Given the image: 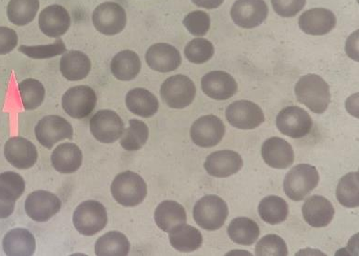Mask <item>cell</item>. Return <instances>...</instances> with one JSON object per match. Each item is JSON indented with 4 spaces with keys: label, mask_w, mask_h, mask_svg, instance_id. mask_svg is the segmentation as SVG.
<instances>
[{
    "label": "cell",
    "mask_w": 359,
    "mask_h": 256,
    "mask_svg": "<svg viewBox=\"0 0 359 256\" xmlns=\"http://www.w3.org/2000/svg\"><path fill=\"white\" fill-rule=\"evenodd\" d=\"M298 101L308 106L314 113L323 114L331 103L328 83L317 74L302 76L295 85Z\"/></svg>",
    "instance_id": "cell-1"
},
{
    "label": "cell",
    "mask_w": 359,
    "mask_h": 256,
    "mask_svg": "<svg viewBox=\"0 0 359 256\" xmlns=\"http://www.w3.org/2000/svg\"><path fill=\"white\" fill-rule=\"evenodd\" d=\"M111 189L116 202L126 207L140 205L147 194L146 181L133 171H124L117 175Z\"/></svg>",
    "instance_id": "cell-2"
},
{
    "label": "cell",
    "mask_w": 359,
    "mask_h": 256,
    "mask_svg": "<svg viewBox=\"0 0 359 256\" xmlns=\"http://www.w3.org/2000/svg\"><path fill=\"white\" fill-rule=\"evenodd\" d=\"M194 220L202 229L218 231L224 225L229 215L227 204L218 195H205L194 207Z\"/></svg>",
    "instance_id": "cell-3"
},
{
    "label": "cell",
    "mask_w": 359,
    "mask_h": 256,
    "mask_svg": "<svg viewBox=\"0 0 359 256\" xmlns=\"http://www.w3.org/2000/svg\"><path fill=\"white\" fill-rule=\"evenodd\" d=\"M318 181L320 175L314 166L300 164L286 174L283 190L291 200L299 202L313 191Z\"/></svg>",
    "instance_id": "cell-4"
},
{
    "label": "cell",
    "mask_w": 359,
    "mask_h": 256,
    "mask_svg": "<svg viewBox=\"0 0 359 256\" xmlns=\"http://www.w3.org/2000/svg\"><path fill=\"white\" fill-rule=\"evenodd\" d=\"M72 221L80 234L93 236L105 229L108 223V213L102 204L88 200L76 207Z\"/></svg>",
    "instance_id": "cell-5"
},
{
    "label": "cell",
    "mask_w": 359,
    "mask_h": 256,
    "mask_svg": "<svg viewBox=\"0 0 359 256\" xmlns=\"http://www.w3.org/2000/svg\"><path fill=\"white\" fill-rule=\"evenodd\" d=\"M196 94V85L189 77L175 76L168 78L161 87L162 100L170 108L182 109L193 103Z\"/></svg>",
    "instance_id": "cell-6"
},
{
    "label": "cell",
    "mask_w": 359,
    "mask_h": 256,
    "mask_svg": "<svg viewBox=\"0 0 359 256\" xmlns=\"http://www.w3.org/2000/svg\"><path fill=\"white\" fill-rule=\"evenodd\" d=\"M92 22L100 33L105 36H115L126 28V11L118 3H102L93 13Z\"/></svg>",
    "instance_id": "cell-7"
},
{
    "label": "cell",
    "mask_w": 359,
    "mask_h": 256,
    "mask_svg": "<svg viewBox=\"0 0 359 256\" xmlns=\"http://www.w3.org/2000/svg\"><path fill=\"white\" fill-rule=\"evenodd\" d=\"M95 91L88 85L69 88L62 97V108L69 117L82 120L92 113L97 105Z\"/></svg>",
    "instance_id": "cell-8"
},
{
    "label": "cell",
    "mask_w": 359,
    "mask_h": 256,
    "mask_svg": "<svg viewBox=\"0 0 359 256\" xmlns=\"http://www.w3.org/2000/svg\"><path fill=\"white\" fill-rule=\"evenodd\" d=\"M276 126L283 135L300 139L311 131L313 122L305 109L299 106H287L277 115Z\"/></svg>",
    "instance_id": "cell-9"
},
{
    "label": "cell",
    "mask_w": 359,
    "mask_h": 256,
    "mask_svg": "<svg viewBox=\"0 0 359 256\" xmlns=\"http://www.w3.org/2000/svg\"><path fill=\"white\" fill-rule=\"evenodd\" d=\"M90 131L98 142L112 143L123 136L124 123L115 111L102 109L90 120Z\"/></svg>",
    "instance_id": "cell-10"
},
{
    "label": "cell",
    "mask_w": 359,
    "mask_h": 256,
    "mask_svg": "<svg viewBox=\"0 0 359 256\" xmlns=\"http://www.w3.org/2000/svg\"><path fill=\"white\" fill-rule=\"evenodd\" d=\"M34 132L37 141L48 149H52L60 141L72 140L74 137L72 125L65 118L57 115H49L43 118L37 123Z\"/></svg>",
    "instance_id": "cell-11"
},
{
    "label": "cell",
    "mask_w": 359,
    "mask_h": 256,
    "mask_svg": "<svg viewBox=\"0 0 359 256\" xmlns=\"http://www.w3.org/2000/svg\"><path fill=\"white\" fill-rule=\"evenodd\" d=\"M226 119L234 128L254 129L264 122L265 116L262 109L248 100H239L231 103L226 108Z\"/></svg>",
    "instance_id": "cell-12"
},
{
    "label": "cell",
    "mask_w": 359,
    "mask_h": 256,
    "mask_svg": "<svg viewBox=\"0 0 359 256\" xmlns=\"http://www.w3.org/2000/svg\"><path fill=\"white\" fill-rule=\"evenodd\" d=\"M225 126L222 120L214 115H207L196 120L190 129L194 143L203 148H214L224 139Z\"/></svg>",
    "instance_id": "cell-13"
},
{
    "label": "cell",
    "mask_w": 359,
    "mask_h": 256,
    "mask_svg": "<svg viewBox=\"0 0 359 256\" xmlns=\"http://www.w3.org/2000/svg\"><path fill=\"white\" fill-rule=\"evenodd\" d=\"M25 207L26 214L32 220L46 222L60 212L62 201L50 192L36 191L26 198Z\"/></svg>",
    "instance_id": "cell-14"
},
{
    "label": "cell",
    "mask_w": 359,
    "mask_h": 256,
    "mask_svg": "<svg viewBox=\"0 0 359 256\" xmlns=\"http://www.w3.org/2000/svg\"><path fill=\"white\" fill-rule=\"evenodd\" d=\"M269 8L264 0H237L231 7L234 24L245 29L256 28L267 19Z\"/></svg>",
    "instance_id": "cell-15"
},
{
    "label": "cell",
    "mask_w": 359,
    "mask_h": 256,
    "mask_svg": "<svg viewBox=\"0 0 359 256\" xmlns=\"http://www.w3.org/2000/svg\"><path fill=\"white\" fill-rule=\"evenodd\" d=\"M4 155L14 168L28 169L36 165L39 153L36 145L23 137H13L7 141Z\"/></svg>",
    "instance_id": "cell-16"
},
{
    "label": "cell",
    "mask_w": 359,
    "mask_h": 256,
    "mask_svg": "<svg viewBox=\"0 0 359 256\" xmlns=\"http://www.w3.org/2000/svg\"><path fill=\"white\" fill-rule=\"evenodd\" d=\"M201 87L205 96L219 101L231 99L238 90L234 78L222 71H211L203 76Z\"/></svg>",
    "instance_id": "cell-17"
},
{
    "label": "cell",
    "mask_w": 359,
    "mask_h": 256,
    "mask_svg": "<svg viewBox=\"0 0 359 256\" xmlns=\"http://www.w3.org/2000/svg\"><path fill=\"white\" fill-rule=\"evenodd\" d=\"M147 65L158 73H170L177 70L182 57L177 48L166 43H158L149 48L146 54Z\"/></svg>",
    "instance_id": "cell-18"
},
{
    "label": "cell",
    "mask_w": 359,
    "mask_h": 256,
    "mask_svg": "<svg viewBox=\"0 0 359 256\" xmlns=\"http://www.w3.org/2000/svg\"><path fill=\"white\" fill-rule=\"evenodd\" d=\"M244 162L241 155L231 150L214 152L208 155L205 169L210 176L227 178L236 174L243 168Z\"/></svg>",
    "instance_id": "cell-19"
},
{
    "label": "cell",
    "mask_w": 359,
    "mask_h": 256,
    "mask_svg": "<svg viewBox=\"0 0 359 256\" xmlns=\"http://www.w3.org/2000/svg\"><path fill=\"white\" fill-rule=\"evenodd\" d=\"M39 24L40 30L46 36L57 38L67 33L71 16L62 6L51 5L40 13Z\"/></svg>",
    "instance_id": "cell-20"
},
{
    "label": "cell",
    "mask_w": 359,
    "mask_h": 256,
    "mask_svg": "<svg viewBox=\"0 0 359 256\" xmlns=\"http://www.w3.org/2000/svg\"><path fill=\"white\" fill-rule=\"evenodd\" d=\"M262 155L268 166L277 169H288L294 161L292 145L280 137H271L265 141Z\"/></svg>",
    "instance_id": "cell-21"
},
{
    "label": "cell",
    "mask_w": 359,
    "mask_h": 256,
    "mask_svg": "<svg viewBox=\"0 0 359 256\" xmlns=\"http://www.w3.org/2000/svg\"><path fill=\"white\" fill-rule=\"evenodd\" d=\"M299 27L304 33L311 36H324L334 30L337 18L332 11L323 8L306 10L300 16Z\"/></svg>",
    "instance_id": "cell-22"
},
{
    "label": "cell",
    "mask_w": 359,
    "mask_h": 256,
    "mask_svg": "<svg viewBox=\"0 0 359 256\" xmlns=\"http://www.w3.org/2000/svg\"><path fill=\"white\" fill-rule=\"evenodd\" d=\"M304 220L313 228L327 227L334 217V207L321 195L308 198L302 207Z\"/></svg>",
    "instance_id": "cell-23"
},
{
    "label": "cell",
    "mask_w": 359,
    "mask_h": 256,
    "mask_svg": "<svg viewBox=\"0 0 359 256\" xmlns=\"http://www.w3.org/2000/svg\"><path fill=\"white\" fill-rule=\"evenodd\" d=\"M51 162L53 168L60 173H74L82 166L83 153L75 143H62L52 153Z\"/></svg>",
    "instance_id": "cell-24"
},
{
    "label": "cell",
    "mask_w": 359,
    "mask_h": 256,
    "mask_svg": "<svg viewBox=\"0 0 359 256\" xmlns=\"http://www.w3.org/2000/svg\"><path fill=\"white\" fill-rule=\"evenodd\" d=\"M3 250L8 256H31L36 251V239L25 229H14L3 239Z\"/></svg>",
    "instance_id": "cell-25"
},
{
    "label": "cell",
    "mask_w": 359,
    "mask_h": 256,
    "mask_svg": "<svg viewBox=\"0 0 359 256\" xmlns=\"http://www.w3.org/2000/svg\"><path fill=\"white\" fill-rule=\"evenodd\" d=\"M91 60L81 51L72 50L63 55L60 62V73L65 79L72 80H83L91 71Z\"/></svg>",
    "instance_id": "cell-26"
},
{
    "label": "cell",
    "mask_w": 359,
    "mask_h": 256,
    "mask_svg": "<svg viewBox=\"0 0 359 256\" xmlns=\"http://www.w3.org/2000/svg\"><path fill=\"white\" fill-rule=\"evenodd\" d=\"M126 103L129 111L142 118L154 116L159 108L157 97L144 88H135L129 91Z\"/></svg>",
    "instance_id": "cell-27"
},
{
    "label": "cell",
    "mask_w": 359,
    "mask_h": 256,
    "mask_svg": "<svg viewBox=\"0 0 359 256\" xmlns=\"http://www.w3.org/2000/svg\"><path fill=\"white\" fill-rule=\"evenodd\" d=\"M154 218L159 229L170 232L175 227L187 222L184 207L175 201H164L156 209Z\"/></svg>",
    "instance_id": "cell-28"
},
{
    "label": "cell",
    "mask_w": 359,
    "mask_h": 256,
    "mask_svg": "<svg viewBox=\"0 0 359 256\" xmlns=\"http://www.w3.org/2000/svg\"><path fill=\"white\" fill-rule=\"evenodd\" d=\"M141 60L135 52L123 50L118 52L111 62L113 76L123 82L135 79L141 71Z\"/></svg>",
    "instance_id": "cell-29"
},
{
    "label": "cell",
    "mask_w": 359,
    "mask_h": 256,
    "mask_svg": "<svg viewBox=\"0 0 359 256\" xmlns=\"http://www.w3.org/2000/svg\"><path fill=\"white\" fill-rule=\"evenodd\" d=\"M170 243L173 248L182 253L195 252L203 243L201 232L195 227L181 224L170 232Z\"/></svg>",
    "instance_id": "cell-30"
},
{
    "label": "cell",
    "mask_w": 359,
    "mask_h": 256,
    "mask_svg": "<svg viewBox=\"0 0 359 256\" xmlns=\"http://www.w3.org/2000/svg\"><path fill=\"white\" fill-rule=\"evenodd\" d=\"M131 244L123 233L109 232L101 236L95 246L98 256H126L129 255Z\"/></svg>",
    "instance_id": "cell-31"
},
{
    "label": "cell",
    "mask_w": 359,
    "mask_h": 256,
    "mask_svg": "<svg viewBox=\"0 0 359 256\" xmlns=\"http://www.w3.org/2000/svg\"><path fill=\"white\" fill-rule=\"evenodd\" d=\"M231 240L240 246H250L259 237V225L249 218H236L228 227Z\"/></svg>",
    "instance_id": "cell-32"
},
{
    "label": "cell",
    "mask_w": 359,
    "mask_h": 256,
    "mask_svg": "<svg viewBox=\"0 0 359 256\" xmlns=\"http://www.w3.org/2000/svg\"><path fill=\"white\" fill-rule=\"evenodd\" d=\"M260 218L266 223L277 225L286 220L289 214L288 204L282 197L269 195L262 200L259 206Z\"/></svg>",
    "instance_id": "cell-33"
},
{
    "label": "cell",
    "mask_w": 359,
    "mask_h": 256,
    "mask_svg": "<svg viewBox=\"0 0 359 256\" xmlns=\"http://www.w3.org/2000/svg\"><path fill=\"white\" fill-rule=\"evenodd\" d=\"M39 6V0H11L7 8L8 18L14 25H27L36 18Z\"/></svg>",
    "instance_id": "cell-34"
},
{
    "label": "cell",
    "mask_w": 359,
    "mask_h": 256,
    "mask_svg": "<svg viewBox=\"0 0 359 256\" xmlns=\"http://www.w3.org/2000/svg\"><path fill=\"white\" fill-rule=\"evenodd\" d=\"M338 202L347 208L359 206V173L351 172L339 181L337 189Z\"/></svg>",
    "instance_id": "cell-35"
},
{
    "label": "cell",
    "mask_w": 359,
    "mask_h": 256,
    "mask_svg": "<svg viewBox=\"0 0 359 256\" xmlns=\"http://www.w3.org/2000/svg\"><path fill=\"white\" fill-rule=\"evenodd\" d=\"M149 129L146 123L138 120H131L129 128L123 131L121 140V148L127 151L140 150L149 140Z\"/></svg>",
    "instance_id": "cell-36"
},
{
    "label": "cell",
    "mask_w": 359,
    "mask_h": 256,
    "mask_svg": "<svg viewBox=\"0 0 359 256\" xmlns=\"http://www.w3.org/2000/svg\"><path fill=\"white\" fill-rule=\"evenodd\" d=\"M19 93L26 111L39 108L46 96L44 85L36 79H26L20 83Z\"/></svg>",
    "instance_id": "cell-37"
},
{
    "label": "cell",
    "mask_w": 359,
    "mask_h": 256,
    "mask_svg": "<svg viewBox=\"0 0 359 256\" xmlns=\"http://www.w3.org/2000/svg\"><path fill=\"white\" fill-rule=\"evenodd\" d=\"M212 43L204 38H196L190 41L184 48V55L190 62L203 64L208 62L214 55Z\"/></svg>",
    "instance_id": "cell-38"
},
{
    "label": "cell",
    "mask_w": 359,
    "mask_h": 256,
    "mask_svg": "<svg viewBox=\"0 0 359 256\" xmlns=\"http://www.w3.org/2000/svg\"><path fill=\"white\" fill-rule=\"evenodd\" d=\"M19 51L34 59H46L65 54L66 47L62 39H57L54 44L27 47L21 45Z\"/></svg>",
    "instance_id": "cell-39"
},
{
    "label": "cell",
    "mask_w": 359,
    "mask_h": 256,
    "mask_svg": "<svg viewBox=\"0 0 359 256\" xmlns=\"http://www.w3.org/2000/svg\"><path fill=\"white\" fill-rule=\"evenodd\" d=\"M257 256H287L288 248L285 240L275 234L266 235L256 246Z\"/></svg>",
    "instance_id": "cell-40"
},
{
    "label": "cell",
    "mask_w": 359,
    "mask_h": 256,
    "mask_svg": "<svg viewBox=\"0 0 359 256\" xmlns=\"http://www.w3.org/2000/svg\"><path fill=\"white\" fill-rule=\"evenodd\" d=\"M184 25L193 36H204L210 28V17L205 11H193L185 17Z\"/></svg>",
    "instance_id": "cell-41"
},
{
    "label": "cell",
    "mask_w": 359,
    "mask_h": 256,
    "mask_svg": "<svg viewBox=\"0 0 359 256\" xmlns=\"http://www.w3.org/2000/svg\"><path fill=\"white\" fill-rule=\"evenodd\" d=\"M0 190L17 201L25 192V180L16 172H3L0 174Z\"/></svg>",
    "instance_id": "cell-42"
},
{
    "label": "cell",
    "mask_w": 359,
    "mask_h": 256,
    "mask_svg": "<svg viewBox=\"0 0 359 256\" xmlns=\"http://www.w3.org/2000/svg\"><path fill=\"white\" fill-rule=\"evenodd\" d=\"M306 0H271L272 7L278 15L291 18L305 7Z\"/></svg>",
    "instance_id": "cell-43"
},
{
    "label": "cell",
    "mask_w": 359,
    "mask_h": 256,
    "mask_svg": "<svg viewBox=\"0 0 359 256\" xmlns=\"http://www.w3.org/2000/svg\"><path fill=\"white\" fill-rule=\"evenodd\" d=\"M18 45V36L13 29L0 26V55L11 53Z\"/></svg>",
    "instance_id": "cell-44"
},
{
    "label": "cell",
    "mask_w": 359,
    "mask_h": 256,
    "mask_svg": "<svg viewBox=\"0 0 359 256\" xmlns=\"http://www.w3.org/2000/svg\"><path fill=\"white\" fill-rule=\"evenodd\" d=\"M192 1L198 7L213 10V8H219V6L222 5L224 0H192Z\"/></svg>",
    "instance_id": "cell-45"
}]
</instances>
